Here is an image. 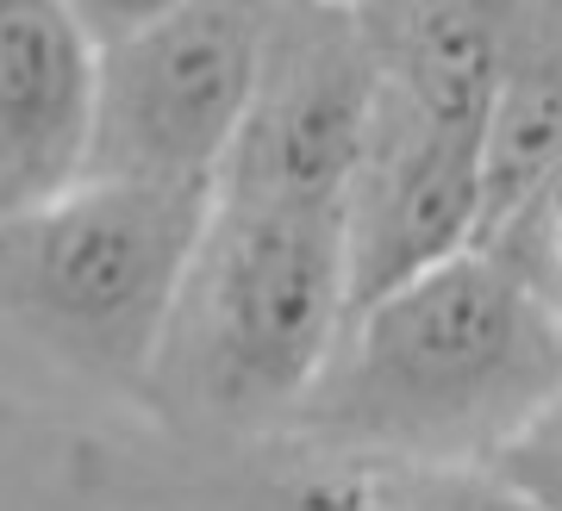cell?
<instances>
[{"mask_svg": "<svg viewBox=\"0 0 562 511\" xmlns=\"http://www.w3.org/2000/svg\"><path fill=\"white\" fill-rule=\"evenodd\" d=\"M562 394V343L525 275L487 243L344 318L288 436L344 462L475 468Z\"/></svg>", "mask_w": 562, "mask_h": 511, "instance_id": "obj_1", "label": "cell"}, {"mask_svg": "<svg viewBox=\"0 0 562 511\" xmlns=\"http://www.w3.org/2000/svg\"><path fill=\"white\" fill-rule=\"evenodd\" d=\"M350 318L338 206L213 194L150 362L162 424L213 443L288 431Z\"/></svg>", "mask_w": 562, "mask_h": 511, "instance_id": "obj_2", "label": "cell"}, {"mask_svg": "<svg viewBox=\"0 0 562 511\" xmlns=\"http://www.w3.org/2000/svg\"><path fill=\"white\" fill-rule=\"evenodd\" d=\"M206 213V181L88 175L0 218V331L69 381L144 399Z\"/></svg>", "mask_w": 562, "mask_h": 511, "instance_id": "obj_3", "label": "cell"}, {"mask_svg": "<svg viewBox=\"0 0 562 511\" xmlns=\"http://www.w3.org/2000/svg\"><path fill=\"white\" fill-rule=\"evenodd\" d=\"M276 0H176L101 50V132L88 175L220 181Z\"/></svg>", "mask_w": 562, "mask_h": 511, "instance_id": "obj_4", "label": "cell"}, {"mask_svg": "<svg viewBox=\"0 0 562 511\" xmlns=\"http://www.w3.org/2000/svg\"><path fill=\"white\" fill-rule=\"evenodd\" d=\"M382 106V69L338 0H276L262 69L213 194L338 206Z\"/></svg>", "mask_w": 562, "mask_h": 511, "instance_id": "obj_5", "label": "cell"}, {"mask_svg": "<svg viewBox=\"0 0 562 511\" xmlns=\"http://www.w3.org/2000/svg\"><path fill=\"white\" fill-rule=\"evenodd\" d=\"M338 218L357 313L482 237V132L425 113L382 81V106L344 181Z\"/></svg>", "mask_w": 562, "mask_h": 511, "instance_id": "obj_6", "label": "cell"}, {"mask_svg": "<svg viewBox=\"0 0 562 511\" xmlns=\"http://www.w3.org/2000/svg\"><path fill=\"white\" fill-rule=\"evenodd\" d=\"M101 50L69 0H0V218L88 181Z\"/></svg>", "mask_w": 562, "mask_h": 511, "instance_id": "obj_7", "label": "cell"}, {"mask_svg": "<svg viewBox=\"0 0 562 511\" xmlns=\"http://www.w3.org/2000/svg\"><path fill=\"white\" fill-rule=\"evenodd\" d=\"M350 13L394 94L482 132L519 0H357Z\"/></svg>", "mask_w": 562, "mask_h": 511, "instance_id": "obj_8", "label": "cell"}, {"mask_svg": "<svg viewBox=\"0 0 562 511\" xmlns=\"http://www.w3.org/2000/svg\"><path fill=\"white\" fill-rule=\"evenodd\" d=\"M562 162V0H519L482 118V231Z\"/></svg>", "mask_w": 562, "mask_h": 511, "instance_id": "obj_9", "label": "cell"}, {"mask_svg": "<svg viewBox=\"0 0 562 511\" xmlns=\"http://www.w3.org/2000/svg\"><path fill=\"white\" fill-rule=\"evenodd\" d=\"M475 243H487L494 256H506V262L519 269L525 287L550 306V325H557V343H562V162L513 206V213L494 218Z\"/></svg>", "mask_w": 562, "mask_h": 511, "instance_id": "obj_10", "label": "cell"}, {"mask_svg": "<svg viewBox=\"0 0 562 511\" xmlns=\"http://www.w3.org/2000/svg\"><path fill=\"white\" fill-rule=\"evenodd\" d=\"M487 480H494L506 499L562 511V394L550 399V406H543L494 462H487Z\"/></svg>", "mask_w": 562, "mask_h": 511, "instance_id": "obj_11", "label": "cell"}, {"mask_svg": "<svg viewBox=\"0 0 562 511\" xmlns=\"http://www.w3.org/2000/svg\"><path fill=\"white\" fill-rule=\"evenodd\" d=\"M81 20H88V32L101 44H113V38H125L132 25H144V20H157V13H169L176 0H69Z\"/></svg>", "mask_w": 562, "mask_h": 511, "instance_id": "obj_12", "label": "cell"}, {"mask_svg": "<svg viewBox=\"0 0 562 511\" xmlns=\"http://www.w3.org/2000/svg\"><path fill=\"white\" fill-rule=\"evenodd\" d=\"M338 7H357V0H338Z\"/></svg>", "mask_w": 562, "mask_h": 511, "instance_id": "obj_13", "label": "cell"}]
</instances>
